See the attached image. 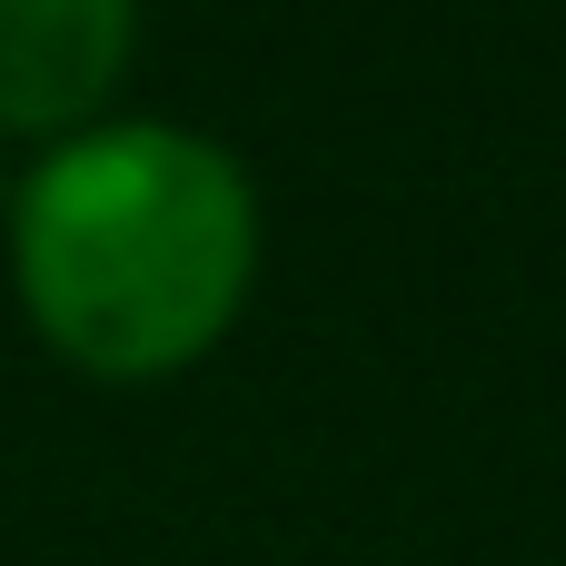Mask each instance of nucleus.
I'll list each match as a JSON object with an SVG mask.
<instances>
[{
    "instance_id": "nucleus-1",
    "label": "nucleus",
    "mask_w": 566,
    "mask_h": 566,
    "mask_svg": "<svg viewBox=\"0 0 566 566\" xmlns=\"http://www.w3.org/2000/svg\"><path fill=\"white\" fill-rule=\"evenodd\" d=\"M40 338L90 378H169L239 318L259 279V199L239 159L169 119L60 139L10 219Z\"/></svg>"
},
{
    "instance_id": "nucleus-2",
    "label": "nucleus",
    "mask_w": 566,
    "mask_h": 566,
    "mask_svg": "<svg viewBox=\"0 0 566 566\" xmlns=\"http://www.w3.org/2000/svg\"><path fill=\"white\" fill-rule=\"evenodd\" d=\"M139 40V0H0V129L80 139V119L119 90Z\"/></svg>"
}]
</instances>
